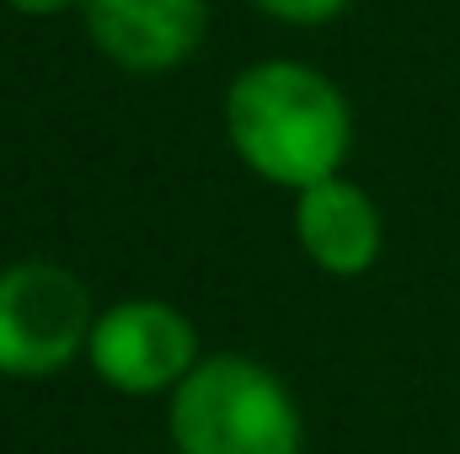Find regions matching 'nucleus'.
<instances>
[{"mask_svg":"<svg viewBox=\"0 0 460 454\" xmlns=\"http://www.w3.org/2000/svg\"><path fill=\"white\" fill-rule=\"evenodd\" d=\"M230 150L279 188H316L343 177L353 150V113L348 97L311 65L295 59H257L226 92Z\"/></svg>","mask_w":460,"mask_h":454,"instance_id":"1","label":"nucleus"},{"mask_svg":"<svg viewBox=\"0 0 460 454\" xmlns=\"http://www.w3.org/2000/svg\"><path fill=\"white\" fill-rule=\"evenodd\" d=\"M177 454H300L305 428L295 396L252 358H204L166 406Z\"/></svg>","mask_w":460,"mask_h":454,"instance_id":"2","label":"nucleus"},{"mask_svg":"<svg viewBox=\"0 0 460 454\" xmlns=\"http://www.w3.org/2000/svg\"><path fill=\"white\" fill-rule=\"evenodd\" d=\"M97 327L86 284L59 262L0 267V374L49 380L70 369Z\"/></svg>","mask_w":460,"mask_h":454,"instance_id":"3","label":"nucleus"},{"mask_svg":"<svg viewBox=\"0 0 460 454\" xmlns=\"http://www.w3.org/2000/svg\"><path fill=\"white\" fill-rule=\"evenodd\" d=\"M86 363L97 369L102 385L123 396H161L177 390L204 358H199V332L193 321L166 305V300H123L108 305L92 327Z\"/></svg>","mask_w":460,"mask_h":454,"instance_id":"4","label":"nucleus"},{"mask_svg":"<svg viewBox=\"0 0 460 454\" xmlns=\"http://www.w3.org/2000/svg\"><path fill=\"white\" fill-rule=\"evenodd\" d=\"M92 43L128 75L177 70L209 22L204 0H81Z\"/></svg>","mask_w":460,"mask_h":454,"instance_id":"5","label":"nucleus"},{"mask_svg":"<svg viewBox=\"0 0 460 454\" xmlns=\"http://www.w3.org/2000/svg\"><path fill=\"white\" fill-rule=\"evenodd\" d=\"M295 235H300V251L322 273L358 278L375 267L385 230H380V209L369 204V193L348 177H332L295 198Z\"/></svg>","mask_w":460,"mask_h":454,"instance_id":"6","label":"nucleus"},{"mask_svg":"<svg viewBox=\"0 0 460 454\" xmlns=\"http://www.w3.org/2000/svg\"><path fill=\"white\" fill-rule=\"evenodd\" d=\"M273 22H289V27H322L332 16H343L353 0H257Z\"/></svg>","mask_w":460,"mask_h":454,"instance_id":"7","label":"nucleus"},{"mask_svg":"<svg viewBox=\"0 0 460 454\" xmlns=\"http://www.w3.org/2000/svg\"><path fill=\"white\" fill-rule=\"evenodd\" d=\"M11 11H22V16H54V11H65V5H75V0H5Z\"/></svg>","mask_w":460,"mask_h":454,"instance_id":"8","label":"nucleus"}]
</instances>
